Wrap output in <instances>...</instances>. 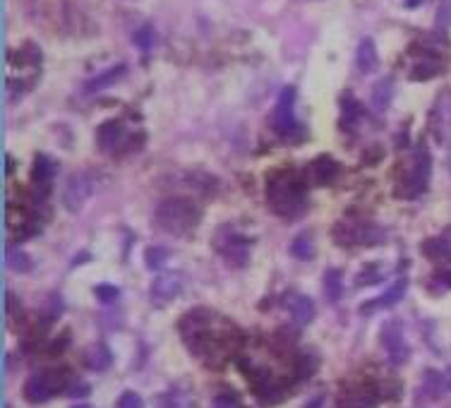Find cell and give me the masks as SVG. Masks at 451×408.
I'll return each instance as SVG.
<instances>
[{
  "label": "cell",
  "mask_w": 451,
  "mask_h": 408,
  "mask_svg": "<svg viewBox=\"0 0 451 408\" xmlns=\"http://www.w3.org/2000/svg\"><path fill=\"white\" fill-rule=\"evenodd\" d=\"M199 219H202V212L187 197H166L154 209L156 226L171 235H185L195 231Z\"/></svg>",
  "instance_id": "6da1fadb"
},
{
  "label": "cell",
  "mask_w": 451,
  "mask_h": 408,
  "mask_svg": "<svg viewBox=\"0 0 451 408\" xmlns=\"http://www.w3.org/2000/svg\"><path fill=\"white\" fill-rule=\"evenodd\" d=\"M266 200L279 216H298L305 209V185L296 173L281 171V173L271 176L269 185H266Z\"/></svg>",
  "instance_id": "7a4b0ae2"
},
{
  "label": "cell",
  "mask_w": 451,
  "mask_h": 408,
  "mask_svg": "<svg viewBox=\"0 0 451 408\" xmlns=\"http://www.w3.org/2000/svg\"><path fill=\"white\" fill-rule=\"evenodd\" d=\"M429 180V156L427 151H416L413 159L406 164L401 178L396 182V197H403V200H413V197L423 195L425 187H427Z\"/></svg>",
  "instance_id": "3957f363"
},
{
  "label": "cell",
  "mask_w": 451,
  "mask_h": 408,
  "mask_svg": "<svg viewBox=\"0 0 451 408\" xmlns=\"http://www.w3.org/2000/svg\"><path fill=\"white\" fill-rule=\"evenodd\" d=\"M67 382H70L67 370H46V373L31 375L27 384H24L22 394L27 396V401H31V404H44L51 396L65 391Z\"/></svg>",
  "instance_id": "277c9868"
},
{
  "label": "cell",
  "mask_w": 451,
  "mask_h": 408,
  "mask_svg": "<svg viewBox=\"0 0 451 408\" xmlns=\"http://www.w3.org/2000/svg\"><path fill=\"white\" fill-rule=\"evenodd\" d=\"M334 240L337 245H380L384 243L386 233L370 221H341L334 226Z\"/></svg>",
  "instance_id": "5b68a950"
},
{
  "label": "cell",
  "mask_w": 451,
  "mask_h": 408,
  "mask_svg": "<svg viewBox=\"0 0 451 408\" xmlns=\"http://www.w3.org/2000/svg\"><path fill=\"white\" fill-rule=\"evenodd\" d=\"M293 103H296V89L286 87L281 92L279 101L274 106V116H271V123H274V130L281 135H291L293 130L298 128L296 123V113H293Z\"/></svg>",
  "instance_id": "8992f818"
},
{
  "label": "cell",
  "mask_w": 451,
  "mask_h": 408,
  "mask_svg": "<svg viewBox=\"0 0 451 408\" xmlns=\"http://www.w3.org/2000/svg\"><path fill=\"white\" fill-rule=\"evenodd\" d=\"M94 192V182L87 173H77L67 180L65 190H62V204H65L67 212H77L82 207L89 195Z\"/></svg>",
  "instance_id": "52a82bcc"
},
{
  "label": "cell",
  "mask_w": 451,
  "mask_h": 408,
  "mask_svg": "<svg viewBox=\"0 0 451 408\" xmlns=\"http://www.w3.org/2000/svg\"><path fill=\"white\" fill-rule=\"evenodd\" d=\"M216 248L221 250L223 257L235 266L245 264V260H248V243H245L243 238H238L230 228H223V231L216 235Z\"/></svg>",
  "instance_id": "ba28073f"
},
{
  "label": "cell",
  "mask_w": 451,
  "mask_h": 408,
  "mask_svg": "<svg viewBox=\"0 0 451 408\" xmlns=\"http://www.w3.org/2000/svg\"><path fill=\"white\" fill-rule=\"evenodd\" d=\"M182 291V276L180 274H161L154 279V284H151V300L154 303H169L173 298L178 296V293Z\"/></svg>",
  "instance_id": "9c48e42d"
},
{
  "label": "cell",
  "mask_w": 451,
  "mask_h": 408,
  "mask_svg": "<svg viewBox=\"0 0 451 408\" xmlns=\"http://www.w3.org/2000/svg\"><path fill=\"white\" fill-rule=\"evenodd\" d=\"M382 343H384V348L389 350L391 363L398 365L408 358V346H406V341H403V334H401V327H398V324H386V327L382 329Z\"/></svg>",
  "instance_id": "30bf717a"
},
{
  "label": "cell",
  "mask_w": 451,
  "mask_h": 408,
  "mask_svg": "<svg viewBox=\"0 0 451 408\" xmlns=\"http://www.w3.org/2000/svg\"><path fill=\"white\" fill-rule=\"evenodd\" d=\"M123 137H125V128L120 120H106V123L96 130V142L103 151H113L115 146L123 142Z\"/></svg>",
  "instance_id": "8fae6325"
},
{
  "label": "cell",
  "mask_w": 451,
  "mask_h": 408,
  "mask_svg": "<svg viewBox=\"0 0 451 408\" xmlns=\"http://www.w3.org/2000/svg\"><path fill=\"white\" fill-rule=\"evenodd\" d=\"M339 173V164L329 156H319L317 161H312L310 166V182L312 185H327L332 182Z\"/></svg>",
  "instance_id": "7c38bea8"
},
{
  "label": "cell",
  "mask_w": 451,
  "mask_h": 408,
  "mask_svg": "<svg viewBox=\"0 0 451 408\" xmlns=\"http://www.w3.org/2000/svg\"><path fill=\"white\" fill-rule=\"evenodd\" d=\"M125 70H128V65H125V62H120V65L108 67V70L99 72V75L94 77V80H89L87 85H85V92H87V94H96V92H101V89L115 85V82H118L120 77L125 75Z\"/></svg>",
  "instance_id": "4fadbf2b"
},
{
  "label": "cell",
  "mask_w": 451,
  "mask_h": 408,
  "mask_svg": "<svg viewBox=\"0 0 451 408\" xmlns=\"http://www.w3.org/2000/svg\"><path fill=\"white\" fill-rule=\"evenodd\" d=\"M82 360H85V365L89 370L103 373V370H108L113 358H111V350L103 346V343H94V346H89L85 353H82Z\"/></svg>",
  "instance_id": "5bb4252c"
},
{
  "label": "cell",
  "mask_w": 451,
  "mask_h": 408,
  "mask_svg": "<svg viewBox=\"0 0 451 408\" xmlns=\"http://www.w3.org/2000/svg\"><path fill=\"white\" fill-rule=\"evenodd\" d=\"M161 408H195V396L187 386L178 384L159 399Z\"/></svg>",
  "instance_id": "9a60e30c"
},
{
  "label": "cell",
  "mask_w": 451,
  "mask_h": 408,
  "mask_svg": "<svg viewBox=\"0 0 451 408\" xmlns=\"http://www.w3.org/2000/svg\"><path fill=\"white\" fill-rule=\"evenodd\" d=\"M423 253L429 260H434V262H451V238L449 235H442V238L425 240Z\"/></svg>",
  "instance_id": "2e32d148"
},
{
  "label": "cell",
  "mask_w": 451,
  "mask_h": 408,
  "mask_svg": "<svg viewBox=\"0 0 451 408\" xmlns=\"http://www.w3.org/2000/svg\"><path fill=\"white\" fill-rule=\"evenodd\" d=\"M358 67L360 72H375L377 65H380V56H377V46L372 39H363L358 46Z\"/></svg>",
  "instance_id": "e0dca14e"
},
{
  "label": "cell",
  "mask_w": 451,
  "mask_h": 408,
  "mask_svg": "<svg viewBox=\"0 0 451 408\" xmlns=\"http://www.w3.org/2000/svg\"><path fill=\"white\" fill-rule=\"evenodd\" d=\"M291 315L298 324H310L314 320V303L305 296H298L291 300Z\"/></svg>",
  "instance_id": "ac0fdd59"
},
{
  "label": "cell",
  "mask_w": 451,
  "mask_h": 408,
  "mask_svg": "<svg viewBox=\"0 0 451 408\" xmlns=\"http://www.w3.org/2000/svg\"><path fill=\"white\" fill-rule=\"evenodd\" d=\"M391 96H394V85H391V80L377 82L375 89H372V108H375V111H386L391 103Z\"/></svg>",
  "instance_id": "d6986e66"
},
{
  "label": "cell",
  "mask_w": 451,
  "mask_h": 408,
  "mask_svg": "<svg viewBox=\"0 0 451 408\" xmlns=\"http://www.w3.org/2000/svg\"><path fill=\"white\" fill-rule=\"evenodd\" d=\"M439 72H442V65H439V60H434V58H425L418 62L416 67H413V72H411V80H432V77H437Z\"/></svg>",
  "instance_id": "ffe728a7"
},
{
  "label": "cell",
  "mask_w": 451,
  "mask_h": 408,
  "mask_svg": "<svg viewBox=\"0 0 451 408\" xmlns=\"http://www.w3.org/2000/svg\"><path fill=\"white\" fill-rule=\"evenodd\" d=\"M324 293H327V298L332 303H337L341 298V293H343V276H341L339 269H329L324 274Z\"/></svg>",
  "instance_id": "44dd1931"
},
{
  "label": "cell",
  "mask_w": 451,
  "mask_h": 408,
  "mask_svg": "<svg viewBox=\"0 0 451 408\" xmlns=\"http://www.w3.org/2000/svg\"><path fill=\"white\" fill-rule=\"evenodd\" d=\"M53 173H56V166L51 164L46 156H36V159H34V169H31V178H34V182H39V185H46V182H51Z\"/></svg>",
  "instance_id": "7402d4cb"
},
{
  "label": "cell",
  "mask_w": 451,
  "mask_h": 408,
  "mask_svg": "<svg viewBox=\"0 0 451 408\" xmlns=\"http://www.w3.org/2000/svg\"><path fill=\"white\" fill-rule=\"evenodd\" d=\"M406 289H408V281H406V279H398L396 284L384 293V296L377 298L375 307H394L396 303L403 298V293H406Z\"/></svg>",
  "instance_id": "603a6c76"
},
{
  "label": "cell",
  "mask_w": 451,
  "mask_h": 408,
  "mask_svg": "<svg viewBox=\"0 0 451 408\" xmlns=\"http://www.w3.org/2000/svg\"><path fill=\"white\" fill-rule=\"evenodd\" d=\"M341 408H375V399H372L370 394H363V391H358V394H346L343 399H341Z\"/></svg>",
  "instance_id": "cb8c5ba5"
},
{
  "label": "cell",
  "mask_w": 451,
  "mask_h": 408,
  "mask_svg": "<svg viewBox=\"0 0 451 408\" xmlns=\"http://www.w3.org/2000/svg\"><path fill=\"white\" fill-rule=\"evenodd\" d=\"M291 253L296 255V257H300V260H310L312 253H314L310 235H307V233H305V235H298L296 243L291 245Z\"/></svg>",
  "instance_id": "d4e9b609"
},
{
  "label": "cell",
  "mask_w": 451,
  "mask_h": 408,
  "mask_svg": "<svg viewBox=\"0 0 451 408\" xmlns=\"http://www.w3.org/2000/svg\"><path fill=\"white\" fill-rule=\"evenodd\" d=\"M169 257H171L169 250H164V248H149V250H146V266H149V269H159V266L164 264Z\"/></svg>",
  "instance_id": "484cf974"
},
{
  "label": "cell",
  "mask_w": 451,
  "mask_h": 408,
  "mask_svg": "<svg viewBox=\"0 0 451 408\" xmlns=\"http://www.w3.org/2000/svg\"><path fill=\"white\" fill-rule=\"evenodd\" d=\"M135 44L142 51H151V44H154V29H151V24H144V27L135 31Z\"/></svg>",
  "instance_id": "4316f807"
},
{
  "label": "cell",
  "mask_w": 451,
  "mask_h": 408,
  "mask_svg": "<svg viewBox=\"0 0 451 408\" xmlns=\"http://www.w3.org/2000/svg\"><path fill=\"white\" fill-rule=\"evenodd\" d=\"M360 116H363V108H360L358 103L348 96V99H346V108H343V123L346 125H355Z\"/></svg>",
  "instance_id": "83f0119b"
},
{
  "label": "cell",
  "mask_w": 451,
  "mask_h": 408,
  "mask_svg": "<svg viewBox=\"0 0 451 408\" xmlns=\"http://www.w3.org/2000/svg\"><path fill=\"white\" fill-rule=\"evenodd\" d=\"M8 262H10V266H12L15 271H29V266H31L29 264V257L24 253H19V250H17V253H10L8 255Z\"/></svg>",
  "instance_id": "f1b7e54d"
},
{
  "label": "cell",
  "mask_w": 451,
  "mask_h": 408,
  "mask_svg": "<svg viewBox=\"0 0 451 408\" xmlns=\"http://www.w3.org/2000/svg\"><path fill=\"white\" fill-rule=\"evenodd\" d=\"M118 408H144V401H142V396L135 394V391H125L118 401Z\"/></svg>",
  "instance_id": "f546056e"
},
{
  "label": "cell",
  "mask_w": 451,
  "mask_h": 408,
  "mask_svg": "<svg viewBox=\"0 0 451 408\" xmlns=\"http://www.w3.org/2000/svg\"><path fill=\"white\" fill-rule=\"evenodd\" d=\"M94 293H96V298L101 303H113L115 298H118V289H115V286H96Z\"/></svg>",
  "instance_id": "4dcf8cb0"
},
{
  "label": "cell",
  "mask_w": 451,
  "mask_h": 408,
  "mask_svg": "<svg viewBox=\"0 0 451 408\" xmlns=\"http://www.w3.org/2000/svg\"><path fill=\"white\" fill-rule=\"evenodd\" d=\"M377 279H380L377 271H360L358 274V284H375Z\"/></svg>",
  "instance_id": "1f68e13d"
},
{
  "label": "cell",
  "mask_w": 451,
  "mask_h": 408,
  "mask_svg": "<svg viewBox=\"0 0 451 408\" xmlns=\"http://www.w3.org/2000/svg\"><path fill=\"white\" fill-rule=\"evenodd\" d=\"M216 408H235V401L233 399H219Z\"/></svg>",
  "instance_id": "d6a6232c"
},
{
  "label": "cell",
  "mask_w": 451,
  "mask_h": 408,
  "mask_svg": "<svg viewBox=\"0 0 451 408\" xmlns=\"http://www.w3.org/2000/svg\"><path fill=\"white\" fill-rule=\"evenodd\" d=\"M5 164H8V166H5V173L10 176V173H12V171H15V166H12V156H10V154H5Z\"/></svg>",
  "instance_id": "836d02e7"
},
{
  "label": "cell",
  "mask_w": 451,
  "mask_h": 408,
  "mask_svg": "<svg viewBox=\"0 0 451 408\" xmlns=\"http://www.w3.org/2000/svg\"><path fill=\"white\" fill-rule=\"evenodd\" d=\"M439 279L444 281V286H449V289H451V271H442V276H439Z\"/></svg>",
  "instance_id": "e575fe53"
},
{
  "label": "cell",
  "mask_w": 451,
  "mask_h": 408,
  "mask_svg": "<svg viewBox=\"0 0 451 408\" xmlns=\"http://www.w3.org/2000/svg\"><path fill=\"white\" fill-rule=\"evenodd\" d=\"M420 3H423V0H406V8H418Z\"/></svg>",
  "instance_id": "d590c367"
},
{
  "label": "cell",
  "mask_w": 451,
  "mask_h": 408,
  "mask_svg": "<svg viewBox=\"0 0 451 408\" xmlns=\"http://www.w3.org/2000/svg\"><path fill=\"white\" fill-rule=\"evenodd\" d=\"M307 408H322V401H319V399H317V401H312V404L307 406Z\"/></svg>",
  "instance_id": "8d00e7d4"
},
{
  "label": "cell",
  "mask_w": 451,
  "mask_h": 408,
  "mask_svg": "<svg viewBox=\"0 0 451 408\" xmlns=\"http://www.w3.org/2000/svg\"><path fill=\"white\" fill-rule=\"evenodd\" d=\"M77 408H89V406H77Z\"/></svg>",
  "instance_id": "74e56055"
},
{
  "label": "cell",
  "mask_w": 451,
  "mask_h": 408,
  "mask_svg": "<svg viewBox=\"0 0 451 408\" xmlns=\"http://www.w3.org/2000/svg\"><path fill=\"white\" fill-rule=\"evenodd\" d=\"M449 386H451V377H449Z\"/></svg>",
  "instance_id": "f35d334b"
}]
</instances>
